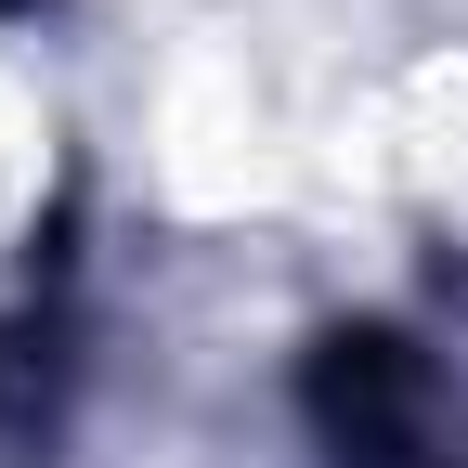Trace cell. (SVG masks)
<instances>
[{
  "label": "cell",
  "instance_id": "1",
  "mask_svg": "<svg viewBox=\"0 0 468 468\" xmlns=\"http://www.w3.org/2000/svg\"><path fill=\"white\" fill-rule=\"evenodd\" d=\"M313 468H468V325L455 313H365L300 378Z\"/></svg>",
  "mask_w": 468,
  "mask_h": 468
}]
</instances>
